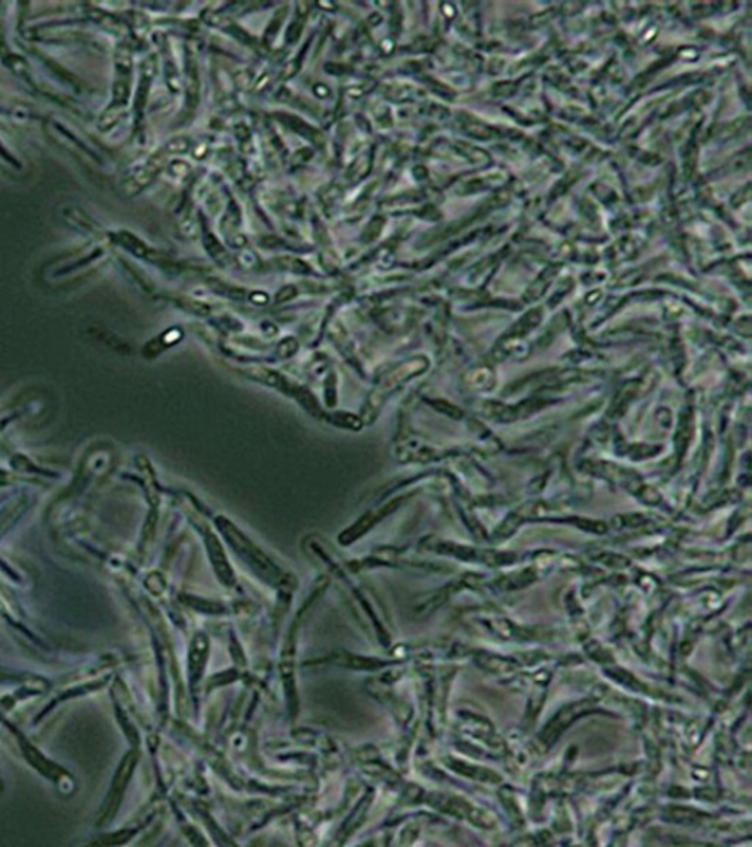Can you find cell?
<instances>
[{
  "label": "cell",
  "mask_w": 752,
  "mask_h": 847,
  "mask_svg": "<svg viewBox=\"0 0 752 847\" xmlns=\"http://www.w3.org/2000/svg\"><path fill=\"white\" fill-rule=\"evenodd\" d=\"M551 400L542 398H532L522 400L517 405H504L501 402H485L481 405V412L486 418L500 421V423H515L533 416L550 405Z\"/></svg>",
  "instance_id": "1"
},
{
  "label": "cell",
  "mask_w": 752,
  "mask_h": 847,
  "mask_svg": "<svg viewBox=\"0 0 752 847\" xmlns=\"http://www.w3.org/2000/svg\"><path fill=\"white\" fill-rule=\"evenodd\" d=\"M593 709V705L591 701L575 702L572 705L564 706L563 709H560L557 715L547 724L546 728H544V731H542L539 737H538L539 748H541L542 750H547V749L551 748V746L555 743V740L563 734V731H566V728L572 726L573 722L577 721L578 718L582 717L584 713L591 712Z\"/></svg>",
  "instance_id": "2"
},
{
  "label": "cell",
  "mask_w": 752,
  "mask_h": 847,
  "mask_svg": "<svg viewBox=\"0 0 752 847\" xmlns=\"http://www.w3.org/2000/svg\"><path fill=\"white\" fill-rule=\"evenodd\" d=\"M586 378H588V374H585L579 369H566V371L550 369V371H544L538 376L529 377L526 380L519 381L513 385L516 389H513L512 392H522L528 387H535V389H538V387H557V385L584 381Z\"/></svg>",
  "instance_id": "3"
},
{
  "label": "cell",
  "mask_w": 752,
  "mask_h": 847,
  "mask_svg": "<svg viewBox=\"0 0 752 847\" xmlns=\"http://www.w3.org/2000/svg\"><path fill=\"white\" fill-rule=\"evenodd\" d=\"M165 164L164 152H158L156 155L151 156L146 164L134 169L128 177L125 178L124 190L128 191L129 195H134L137 191L143 190L144 187L149 186L156 175L159 173Z\"/></svg>",
  "instance_id": "4"
},
{
  "label": "cell",
  "mask_w": 752,
  "mask_h": 847,
  "mask_svg": "<svg viewBox=\"0 0 752 847\" xmlns=\"http://www.w3.org/2000/svg\"><path fill=\"white\" fill-rule=\"evenodd\" d=\"M184 86L187 95V106L198 108L200 100V74H198V57L193 49L185 48Z\"/></svg>",
  "instance_id": "5"
},
{
  "label": "cell",
  "mask_w": 752,
  "mask_h": 847,
  "mask_svg": "<svg viewBox=\"0 0 752 847\" xmlns=\"http://www.w3.org/2000/svg\"><path fill=\"white\" fill-rule=\"evenodd\" d=\"M276 117L280 120L284 126L290 127L296 135L305 137V139L310 140L314 143L316 147H322L325 144V139H323V135L321 131L316 130L314 127L310 126L307 122L303 121L300 118L294 117L291 113H278Z\"/></svg>",
  "instance_id": "6"
},
{
  "label": "cell",
  "mask_w": 752,
  "mask_h": 847,
  "mask_svg": "<svg viewBox=\"0 0 752 847\" xmlns=\"http://www.w3.org/2000/svg\"><path fill=\"white\" fill-rule=\"evenodd\" d=\"M477 662L481 668L490 671V672H495V674H508V672L516 670L517 666L515 662L510 661L508 657L504 659V657H495V655H490V653H479L477 657Z\"/></svg>",
  "instance_id": "7"
},
{
  "label": "cell",
  "mask_w": 752,
  "mask_h": 847,
  "mask_svg": "<svg viewBox=\"0 0 752 847\" xmlns=\"http://www.w3.org/2000/svg\"><path fill=\"white\" fill-rule=\"evenodd\" d=\"M452 766L457 771V773H459V774L466 775V777L469 778H473V780H477V781H500L499 774H495L494 771L486 770V768H481V766L469 765V764H464V762L459 761L453 762Z\"/></svg>",
  "instance_id": "8"
},
{
  "label": "cell",
  "mask_w": 752,
  "mask_h": 847,
  "mask_svg": "<svg viewBox=\"0 0 752 847\" xmlns=\"http://www.w3.org/2000/svg\"><path fill=\"white\" fill-rule=\"evenodd\" d=\"M466 383L470 389L477 392L490 390L495 383L494 372L491 371V368H477L466 376Z\"/></svg>",
  "instance_id": "9"
},
{
  "label": "cell",
  "mask_w": 752,
  "mask_h": 847,
  "mask_svg": "<svg viewBox=\"0 0 752 847\" xmlns=\"http://www.w3.org/2000/svg\"><path fill=\"white\" fill-rule=\"evenodd\" d=\"M538 579L537 572L535 570H523L517 574L508 575L504 579L497 581V586L499 588H504V590H513V588H522L528 584L532 583L535 579Z\"/></svg>",
  "instance_id": "10"
},
{
  "label": "cell",
  "mask_w": 752,
  "mask_h": 847,
  "mask_svg": "<svg viewBox=\"0 0 752 847\" xmlns=\"http://www.w3.org/2000/svg\"><path fill=\"white\" fill-rule=\"evenodd\" d=\"M542 312L539 311V309H533V311L528 312V314L513 327L512 331L508 334V338H515V340L523 338V336H526L529 331H532V329H535V327L539 324Z\"/></svg>",
  "instance_id": "11"
},
{
  "label": "cell",
  "mask_w": 752,
  "mask_h": 847,
  "mask_svg": "<svg viewBox=\"0 0 752 847\" xmlns=\"http://www.w3.org/2000/svg\"><path fill=\"white\" fill-rule=\"evenodd\" d=\"M522 523H523V519L517 512L508 515V518L504 519L503 523L500 524L495 530L494 534H492V540H495V543H500L504 539L513 536L517 528L521 527Z\"/></svg>",
  "instance_id": "12"
},
{
  "label": "cell",
  "mask_w": 752,
  "mask_h": 847,
  "mask_svg": "<svg viewBox=\"0 0 752 847\" xmlns=\"http://www.w3.org/2000/svg\"><path fill=\"white\" fill-rule=\"evenodd\" d=\"M638 383L635 381H631L628 385H624L620 390L619 394L616 396L615 402H613V407L610 408L611 416H616V414H622V412L626 409L628 403L632 400L633 396L637 393Z\"/></svg>",
  "instance_id": "13"
},
{
  "label": "cell",
  "mask_w": 752,
  "mask_h": 847,
  "mask_svg": "<svg viewBox=\"0 0 752 847\" xmlns=\"http://www.w3.org/2000/svg\"><path fill=\"white\" fill-rule=\"evenodd\" d=\"M691 430H693V416H691V412L685 411L684 416H680L679 430H678V436H676V447H678L679 455L684 454L686 446H688L689 439H691Z\"/></svg>",
  "instance_id": "14"
},
{
  "label": "cell",
  "mask_w": 752,
  "mask_h": 847,
  "mask_svg": "<svg viewBox=\"0 0 752 847\" xmlns=\"http://www.w3.org/2000/svg\"><path fill=\"white\" fill-rule=\"evenodd\" d=\"M116 242H120L122 246L127 249V251L131 252L134 255L140 256V258H146L149 256V249H147L146 245L138 240L136 236L129 233H120L116 234Z\"/></svg>",
  "instance_id": "15"
},
{
  "label": "cell",
  "mask_w": 752,
  "mask_h": 847,
  "mask_svg": "<svg viewBox=\"0 0 752 847\" xmlns=\"http://www.w3.org/2000/svg\"><path fill=\"white\" fill-rule=\"evenodd\" d=\"M307 6L309 4H306L305 9H301V4H297V15L294 19H292L291 24H290L289 30H287V42L289 43H296L298 37H300L301 30H303V24H305L306 15H307Z\"/></svg>",
  "instance_id": "16"
},
{
  "label": "cell",
  "mask_w": 752,
  "mask_h": 847,
  "mask_svg": "<svg viewBox=\"0 0 752 847\" xmlns=\"http://www.w3.org/2000/svg\"><path fill=\"white\" fill-rule=\"evenodd\" d=\"M205 246H206L207 252L211 253V256H213V258H215L216 260H220V262H224V260H227V258H229L227 251H225L222 245L218 242V238H216L213 234L209 233V231L205 233Z\"/></svg>",
  "instance_id": "17"
},
{
  "label": "cell",
  "mask_w": 752,
  "mask_h": 847,
  "mask_svg": "<svg viewBox=\"0 0 752 847\" xmlns=\"http://www.w3.org/2000/svg\"><path fill=\"white\" fill-rule=\"evenodd\" d=\"M369 169L370 153H365L360 159L357 160L356 164L353 165L352 169H350V178L353 182H357V180L365 177L366 174L369 173Z\"/></svg>",
  "instance_id": "18"
},
{
  "label": "cell",
  "mask_w": 752,
  "mask_h": 847,
  "mask_svg": "<svg viewBox=\"0 0 752 847\" xmlns=\"http://www.w3.org/2000/svg\"><path fill=\"white\" fill-rule=\"evenodd\" d=\"M696 818H698V813H696L695 811H691V809L671 808V812H669V820L676 822H684V824L696 821Z\"/></svg>",
  "instance_id": "19"
},
{
  "label": "cell",
  "mask_w": 752,
  "mask_h": 847,
  "mask_svg": "<svg viewBox=\"0 0 752 847\" xmlns=\"http://www.w3.org/2000/svg\"><path fill=\"white\" fill-rule=\"evenodd\" d=\"M284 18L285 9H281L274 15L271 24L267 26V33H265V42L267 43H272V40L275 39L276 33L280 30L281 22L284 21Z\"/></svg>",
  "instance_id": "20"
},
{
  "label": "cell",
  "mask_w": 752,
  "mask_h": 847,
  "mask_svg": "<svg viewBox=\"0 0 752 847\" xmlns=\"http://www.w3.org/2000/svg\"><path fill=\"white\" fill-rule=\"evenodd\" d=\"M645 523H647V519H645L644 517H640V515H628V517H616L615 521H613V525H615L617 530H620V528L640 527V525Z\"/></svg>",
  "instance_id": "21"
},
{
  "label": "cell",
  "mask_w": 752,
  "mask_h": 847,
  "mask_svg": "<svg viewBox=\"0 0 752 847\" xmlns=\"http://www.w3.org/2000/svg\"><path fill=\"white\" fill-rule=\"evenodd\" d=\"M384 229V220L381 216H375L374 220L370 221L369 225L366 227L365 231H363V240L366 242H372L374 238L378 237L379 233L383 231Z\"/></svg>",
  "instance_id": "22"
},
{
  "label": "cell",
  "mask_w": 752,
  "mask_h": 847,
  "mask_svg": "<svg viewBox=\"0 0 752 847\" xmlns=\"http://www.w3.org/2000/svg\"><path fill=\"white\" fill-rule=\"evenodd\" d=\"M658 452H660V449L651 447V446H631L626 454L633 459H644L654 456V455L658 454Z\"/></svg>",
  "instance_id": "23"
},
{
  "label": "cell",
  "mask_w": 752,
  "mask_h": 847,
  "mask_svg": "<svg viewBox=\"0 0 752 847\" xmlns=\"http://www.w3.org/2000/svg\"><path fill=\"white\" fill-rule=\"evenodd\" d=\"M189 140L187 139H174L167 144L165 147V152L167 153H174V155H182V153H187L190 151Z\"/></svg>",
  "instance_id": "24"
},
{
  "label": "cell",
  "mask_w": 752,
  "mask_h": 847,
  "mask_svg": "<svg viewBox=\"0 0 752 847\" xmlns=\"http://www.w3.org/2000/svg\"><path fill=\"white\" fill-rule=\"evenodd\" d=\"M464 128H466L469 135L473 136V137H477V139H488V137H491V131L488 130L485 126L477 124V122H469Z\"/></svg>",
  "instance_id": "25"
},
{
  "label": "cell",
  "mask_w": 752,
  "mask_h": 847,
  "mask_svg": "<svg viewBox=\"0 0 752 847\" xmlns=\"http://www.w3.org/2000/svg\"><path fill=\"white\" fill-rule=\"evenodd\" d=\"M169 171H171L175 177H185V175L190 173V167L185 164V162H174Z\"/></svg>",
  "instance_id": "26"
},
{
  "label": "cell",
  "mask_w": 752,
  "mask_h": 847,
  "mask_svg": "<svg viewBox=\"0 0 752 847\" xmlns=\"http://www.w3.org/2000/svg\"><path fill=\"white\" fill-rule=\"evenodd\" d=\"M600 561H602V563L609 566H626L629 563L628 559L622 558V556H616V555H613V556L609 555L607 561L606 559H600Z\"/></svg>",
  "instance_id": "27"
},
{
  "label": "cell",
  "mask_w": 752,
  "mask_h": 847,
  "mask_svg": "<svg viewBox=\"0 0 752 847\" xmlns=\"http://www.w3.org/2000/svg\"><path fill=\"white\" fill-rule=\"evenodd\" d=\"M182 229L187 236H193V233H196V222H194L193 218H187V220L182 222Z\"/></svg>",
  "instance_id": "28"
},
{
  "label": "cell",
  "mask_w": 752,
  "mask_h": 847,
  "mask_svg": "<svg viewBox=\"0 0 752 847\" xmlns=\"http://www.w3.org/2000/svg\"><path fill=\"white\" fill-rule=\"evenodd\" d=\"M495 93L499 96H508L515 90V86L513 84H500V86L495 87Z\"/></svg>",
  "instance_id": "29"
},
{
  "label": "cell",
  "mask_w": 752,
  "mask_h": 847,
  "mask_svg": "<svg viewBox=\"0 0 752 847\" xmlns=\"http://www.w3.org/2000/svg\"><path fill=\"white\" fill-rule=\"evenodd\" d=\"M316 87L321 89V91H314L319 97H327V96L329 95V89H328L327 86H323V84H316Z\"/></svg>",
  "instance_id": "30"
}]
</instances>
